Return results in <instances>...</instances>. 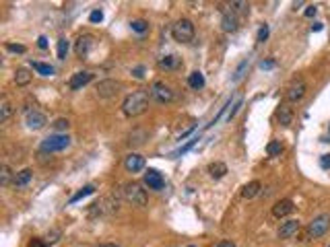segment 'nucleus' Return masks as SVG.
Wrapping results in <instances>:
<instances>
[{"mask_svg": "<svg viewBox=\"0 0 330 247\" xmlns=\"http://www.w3.org/2000/svg\"><path fill=\"white\" fill-rule=\"evenodd\" d=\"M97 247H118V245H114V243H101V245H97Z\"/></svg>", "mask_w": 330, "mask_h": 247, "instance_id": "de8ad7c7", "label": "nucleus"}, {"mask_svg": "<svg viewBox=\"0 0 330 247\" xmlns=\"http://www.w3.org/2000/svg\"><path fill=\"white\" fill-rule=\"evenodd\" d=\"M54 128H56V130H60V132H62V130H68V128H71V122L64 120V118H60V120H56V122H54Z\"/></svg>", "mask_w": 330, "mask_h": 247, "instance_id": "f704fd0d", "label": "nucleus"}, {"mask_svg": "<svg viewBox=\"0 0 330 247\" xmlns=\"http://www.w3.org/2000/svg\"><path fill=\"white\" fill-rule=\"evenodd\" d=\"M29 80H31V74H29L27 68H19V70L15 72V82H17L19 87H25Z\"/></svg>", "mask_w": 330, "mask_h": 247, "instance_id": "b1692460", "label": "nucleus"}, {"mask_svg": "<svg viewBox=\"0 0 330 247\" xmlns=\"http://www.w3.org/2000/svg\"><path fill=\"white\" fill-rule=\"evenodd\" d=\"M266 153H268V157H279V155L283 153V144H281L279 140L268 142V144H266Z\"/></svg>", "mask_w": 330, "mask_h": 247, "instance_id": "bb28decb", "label": "nucleus"}, {"mask_svg": "<svg viewBox=\"0 0 330 247\" xmlns=\"http://www.w3.org/2000/svg\"><path fill=\"white\" fill-rule=\"evenodd\" d=\"M38 45H40L42 49H46V47H48V37H46V35H42V37L38 39Z\"/></svg>", "mask_w": 330, "mask_h": 247, "instance_id": "79ce46f5", "label": "nucleus"}, {"mask_svg": "<svg viewBox=\"0 0 330 247\" xmlns=\"http://www.w3.org/2000/svg\"><path fill=\"white\" fill-rule=\"evenodd\" d=\"M316 12H318V8H316V6H307V8H305V16H314Z\"/></svg>", "mask_w": 330, "mask_h": 247, "instance_id": "37998d69", "label": "nucleus"}, {"mask_svg": "<svg viewBox=\"0 0 330 247\" xmlns=\"http://www.w3.org/2000/svg\"><path fill=\"white\" fill-rule=\"evenodd\" d=\"M68 144H71V138L66 134H52L42 140V153H58L68 148Z\"/></svg>", "mask_w": 330, "mask_h": 247, "instance_id": "39448f33", "label": "nucleus"}, {"mask_svg": "<svg viewBox=\"0 0 330 247\" xmlns=\"http://www.w3.org/2000/svg\"><path fill=\"white\" fill-rule=\"evenodd\" d=\"M31 68L33 70H38V74H42V76H52L54 74V68H52L50 64H44V62H31Z\"/></svg>", "mask_w": 330, "mask_h": 247, "instance_id": "5701e85b", "label": "nucleus"}, {"mask_svg": "<svg viewBox=\"0 0 330 247\" xmlns=\"http://www.w3.org/2000/svg\"><path fill=\"white\" fill-rule=\"evenodd\" d=\"M217 247H237V245H235V243H231V241H221Z\"/></svg>", "mask_w": 330, "mask_h": 247, "instance_id": "c03bdc74", "label": "nucleus"}, {"mask_svg": "<svg viewBox=\"0 0 330 247\" xmlns=\"http://www.w3.org/2000/svg\"><path fill=\"white\" fill-rule=\"evenodd\" d=\"M149 95L147 91L143 89H138L134 93H130L126 99H124V103H122V111L128 115V118H134V115H141L147 111L149 107Z\"/></svg>", "mask_w": 330, "mask_h": 247, "instance_id": "f257e3e1", "label": "nucleus"}, {"mask_svg": "<svg viewBox=\"0 0 330 247\" xmlns=\"http://www.w3.org/2000/svg\"><path fill=\"white\" fill-rule=\"evenodd\" d=\"M260 66H262V68H272L274 64H272V62H262V64H260Z\"/></svg>", "mask_w": 330, "mask_h": 247, "instance_id": "a18cd8bd", "label": "nucleus"}, {"mask_svg": "<svg viewBox=\"0 0 330 247\" xmlns=\"http://www.w3.org/2000/svg\"><path fill=\"white\" fill-rule=\"evenodd\" d=\"M145 184L149 186V190H163L165 179H163V175L157 169H149L145 173Z\"/></svg>", "mask_w": 330, "mask_h": 247, "instance_id": "9d476101", "label": "nucleus"}, {"mask_svg": "<svg viewBox=\"0 0 330 247\" xmlns=\"http://www.w3.org/2000/svg\"><path fill=\"white\" fill-rule=\"evenodd\" d=\"M221 25H223V31H227V33H233V31H237V27H239V21H237L235 12H233V10H227V12H223Z\"/></svg>", "mask_w": 330, "mask_h": 247, "instance_id": "f3484780", "label": "nucleus"}, {"mask_svg": "<svg viewBox=\"0 0 330 247\" xmlns=\"http://www.w3.org/2000/svg\"><path fill=\"white\" fill-rule=\"evenodd\" d=\"M124 167L128 173H138L145 169V157L136 155V153H130L126 159H124Z\"/></svg>", "mask_w": 330, "mask_h": 247, "instance_id": "1a4fd4ad", "label": "nucleus"}, {"mask_svg": "<svg viewBox=\"0 0 330 247\" xmlns=\"http://www.w3.org/2000/svg\"><path fill=\"white\" fill-rule=\"evenodd\" d=\"M89 21H91V23H101V21H103V12H101V10H93V12L89 14Z\"/></svg>", "mask_w": 330, "mask_h": 247, "instance_id": "c9c22d12", "label": "nucleus"}, {"mask_svg": "<svg viewBox=\"0 0 330 247\" xmlns=\"http://www.w3.org/2000/svg\"><path fill=\"white\" fill-rule=\"evenodd\" d=\"M25 122H27V128H31V130H42V128L48 124L46 115H44L42 111H29Z\"/></svg>", "mask_w": 330, "mask_h": 247, "instance_id": "4468645a", "label": "nucleus"}, {"mask_svg": "<svg viewBox=\"0 0 330 247\" xmlns=\"http://www.w3.org/2000/svg\"><path fill=\"white\" fill-rule=\"evenodd\" d=\"M122 194L132 206H147L149 198H147V192L143 190L141 184H124Z\"/></svg>", "mask_w": 330, "mask_h": 247, "instance_id": "20e7f679", "label": "nucleus"}, {"mask_svg": "<svg viewBox=\"0 0 330 247\" xmlns=\"http://www.w3.org/2000/svg\"><path fill=\"white\" fill-rule=\"evenodd\" d=\"M305 91H307L305 82H303V80H295L293 85L289 87V91H287V101H291V103H297L299 99H303Z\"/></svg>", "mask_w": 330, "mask_h": 247, "instance_id": "9b49d317", "label": "nucleus"}, {"mask_svg": "<svg viewBox=\"0 0 330 247\" xmlns=\"http://www.w3.org/2000/svg\"><path fill=\"white\" fill-rule=\"evenodd\" d=\"M190 247H194V245H190Z\"/></svg>", "mask_w": 330, "mask_h": 247, "instance_id": "09e8293b", "label": "nucleus"}, {"mask_svg": "<svg viewBox=\"0 0 330 247\" xmlns=\"http://www.w3.org/2000/svg\"><path fill=\"white\" fill-rule=\"evenodd\" d=\"M93 192H95V186H93V184H89V186H85L83 190H79V192H77V194H75V196L71 198V204H75V202H79V200H83V198H85V196H89V194H93Z\"/></svg>", "mask_w": 330, "mask_h": 247, "instance_id": "393cba45", "label": "nucleus"}, {"mask_svg": "<svg viewBox=\"0 0 330 247\" xmlns=\"http://www.w3.org/2000/svg\"><path fill=\"white\" fill-rule=\"evenodd\" d=\"M268 33H270V31H268V25H262V27L258 29V37H256V39H258L260 43L266 41V39H268Z\"/></svg>", "mask_w": 330, "mask_h": 247, "instance_id": "473e14b6", "label": "nucleus"}, {"mask_svg": "<svg viewBox=\"0 0 330 247\" xmlns=\"http://www.w3.org/2000/svg\"><path fill=\"white\" fill-rule=\"evenodd\" d=\"M328 229H330V214H320V217H316L307 225V237L309 239L322 237Z\"/></svg>", "mask_w": 330, "mask_h": 247, "instance_id": "423d86ee", "label": "nucleus"}, {"mask_svg": "<svg viewBox=\"0 0 330 247\" xmlns=\"http://www.w3.org/2000/svg\"><path fill=\"white\" fill-rule=\"evenodd\" d=\"M29 179H31V169H23V171H19V173H15L13 184H15L17 188H23V186L29 184Z\"/></svg>", "mask_w": 330, "mask_h": 247, "instance_id": "4be33fe9", "label": "nucleus"}, {"mask_svg": "<svg viewBox=\"0 0 330 247\" xmlns=\"http://www.w3.org/2000/svg\"><path fill=\"white\" fill-rule=\"evenodd\" d=\"M91 80H93V74H91L89 70H83V72H77V74H73L71 82H68V87H71L73 91H79V89H83L85 85H89Z\"/></svg>", "mask_w": 330, "mask_h": 247, "instance_id": "ddd939ff", "label": "nucleus"}, {"mask_svg": "<svg viewBox=\"0 0 330 247\" xmlns=\"http://www.w3.org/2000/svg\"><path fill=\"white\" fill-rule=\"evenodd\" d=\"M225 173H227V165L225 163L217 161V163L208 165V175H211L213 179H221V177H225Z\"/></svg>", "mask_w": 330, "mask_h": 247, "instance_id": "6ab92c4d", "label": "nucleus"}, {"mask_svg": "<svg viewBox=\"0 0 330 247\" xmlns=\"http://www.w3.org/2000/svg\"><path fill=\"white\" fill-rule=\"evenodd\" d=\"M246 66H248V60H244V62L239 64V68L235 70V76H233V80H235V82H237L241 76H244V68H246Z\"/></svg>", "mask_w": 330, "mask_h": 247, "instance_id": "e433bc0d", "label": "nucleus"}, {"mask_svg": "<svg viewBox=\"0 0 330 247\" xmlns=\"http://www.w3.org/2000/svg\"><path fill=\"white\" fill-rule=\"evenodd\" d=\"M0 184L5 188L11 184V167L9 165H3V167H0Z\"/></svg>", "mask_w": 330, "mask_h": 247, "instance_id": "c85d7f7f", "label": "nucleus"}, {"mask_svg": "<svg viewBox=\"0 0 330 247\" xmlns=\"http://www.w3.org/2000/svg\"><path fill=\"white\" fill-rule=\"evenodd\" d=\"M7 49L15 54H25V45H19V43H7Z\"/></svg>", "mask_w": 330, "mask_h": 247, "instance_id": "72a5a7b5", "label": "nucleus"}, {"mask_svg": "<svg viewBox=\"0 0 330 247\" xmlns=\"http://www.w3.org/2000/svg\"><path fill=\"white\" fill-rule=\"evenodd\" d=\"M276 118H279V124H281V126H291V122H293V111H291V107L281 105L279 111H276Z\"/></svg>", "mask_w": 330, "mask_h": 247, "instance_id": "aec40b11", "label": "nucleus"}, {"mask_svg": "<svg viewBox=\"0 0 330 247\" xmlns=\"http://www.w3.org/2000/svg\"><path fill=\"white\" fill-rule=\"evenodd\" d=\"M188 85H190V89H194V91H200V89L204 87V76H202V72L194 70L192 74L188 76Z\"/></svg>", "mask_w": 330, "mask_h": 247, "instance_id": "412c9836", "label": "nucleus"}, {"mask_svg": "<svg viewBox=\"0 0 330 247\" xmlns=\"http://www.w3.org/2000/svg\"><path fill=\"white\" fill-rule=\"evenodd\" d=\"M118 198L112 194V196H106L101 198V200H97L95 204H91L89 208V217L91 219H97V217H110V214L118 212Z\"/></svg>", "mask_w": 330, "mask_h": 247, "instance_id": "f03ea898", "label": "nucleus"}, {"mask_svg": "<svg viewBox=\"0 0 330 247\" xmlns=\"http://www.w3.org/2000/svg\"><path fill=\"white\" fill-rule=\"evenodd\" d=\"M260 188H262V184L260 181H250V184L244 186V190H241V198H246V200H252V198H256L260 194Z\"/></svg>", "mask_w": 330, "mask_h": 247, "instance_id": "a211bd4d", "label": "nucleus"}, {"mask_svg": "<svg viewBox=\"0 0 330 247\" xmlns=\"http://www.w3.org/2000/svg\"><path fill=\"white\" fill-rule=\"evenodd\" d=\"M171 35L180 43H188L194 39V23L190 19H180L176 25L171 27Z\"/></svg>", "mask_w": 330, "mask_h": 247, "instance_id": "7ed1b4c3", "label": "nucleus"}, {"mask_svg": "<svg viewBox=\"0 0 330 247\" xmlns=\"http://www.w3.org/2000/svg\"><path fill=\"white\" fill-rule=\"evenodd\" d=\"M11 113H13V107H11V103L7 101V99H3V103H0V122H9V118H11Z\"/></svg>", "mask_w": 330, "mask_h": 247, "instance_id": "a878e982", "label": "nucleus"}, {"mask_svg": "<svg viewBox=\"0 0 330 247\" xmlns=\"http://www.w3.org/2000/svg\"><path fill=\"white\" fill-rule=\"evenodd\" d=\"M68 47H71V45H68V39H58V58L60 60H64L66 58V54H68Z\"/></svg>", "mask_w": 330, "mask_h": 247, "instance_id": "2f4dec72", "label": "nucleus"}, {"mask_svg": "<svg viewBox=\"0 0 330 247\" xmlns=\"http://www.w3.org/2000/svg\"><path fill=\"white\" fill-rule=\"evenodd\" d=\"M320 163H322L324 169H328V167H330V155H324V157L320 159Z\"/></svg>", "mask_w": 330, "mask_h": 247, "instance_id": "a19ab883", "label": "nucleus"}, {"mask_svg": "<svg viewBox=\"0 0 330 247\" xmlns=\"http://www.w3.org/2000/svg\"><path fill=\"white\" fill-rule=\"evenodd\" d=\"M196 142H198V136H196V138H192V140H188V144H184L182 148H178V151H173L169 157H171V159H176V157H182V155H186V153H188L190 148H192Z\"/></svg>", "mask_w": 330, "mask_h": 247, "instance_id": "cd10ccee", "label": "nucleus"}, {"mask_svg": "<svg viewBox=\"0 0 330 247\" xmlns=\"http://www.w3.org/2000/svg\"><path fill=\"white\" fill-rule=\"evenodd\" d=\"M27 247H46V243H44L42 239H31V243H29Z\"/></svg>", "mask_w": 330, "mask_h": 247, "instance_id": "ea45409f", "label": "nucleus"}, {"mask_svg": "<svg viewBox=\"0 0 330 247\" xmlns=\"http://www.w3.org/2000/svg\"><path fill=\"white\" fill-rule=\"evenodd\" d=\"M159 66H161V68H176V66H178V58L176 56H165V58L159 60Z\"/></svg>", "mask_w": 330, "mask_h": 247, "instance_id": "c756f323", "label": "nucleus"}, {"mask_svg": "<svg viewBox=\"0 0 330 247\" xmlns=\"http://www.w3.org/2000/svg\"><path fill=\"white\" fill-rule=\"evenodd\" d=\"M120 89H122V85H120L118 80L108 78V80H101L99 85H97V95H99V97H103V99H108V97L118 95V91H120Z\"/></svg>", "mask_w": 330, "mask_h": 247, "instance_id": "6e6552de", "label": "nucleus"}, {"mask_svg": "<svg viewBox=\"0 0 330 247\" xmlns=\"http://www.w3.org/2000/svg\"><path fill=\"white\" fill-rule=\"evenodd\" d=\"M299 229H301V223H299V221H295V219L283 223L281 229H279V239H291L293 235H297V233H299Z\"/></svg>", "mask_w": 330, "mask_h": 247, "instance_id": "f8f14e48", "label": "nucleus"}, {"mask_svg": "<svg viewBox=\"0 0 330 247\" xmlns=\"http://www.w3.org/2000/svg\"><path fill=\"white\" fill-rule=\"evenodd\" d=\"M151 97L155 99L157 103H171L173 101V91L165 85V82L157 80V82H153V87H151Z\"/></svg>", "mask_w": 330, "mask_h": 247, "instance_id": "0eeeda50", "label": "nucleus"}, {"mask_svg": "<svg viewBox=\"0 0 330 247\" xmlns=\"http://www.w3.org/2000/svg\"><path fill=\"white\" fill-rule=\"evenodd\" d=\"M311 29H314V31H320V29H322V23H316V25H311Z\"/></svg>", "mask_w": 330, "mask_h": 247, "instance_id": "49530a36", "label": "nucleus"}, {"mask_svg": "<svg viewBox=\"0 0 330 247\" xmlns=\"http://www.w3.org/2000/svg\"><path fill=\"white\" fill-rule=\"evenodd\" d=\"M293 210H295V206H293L291 200H287V198H285V200H279V202H276V204L272 206V214H274L276 219L287 217V214H291Z\"/></svg>", "mask_w": 330, "mask_h": 247, "instance_id": "dca6fc26", "label": "nucleus"}, {"mask_svg": "<svg viewBox=\"0 0 330 247\" xmlns=\"http://www.w3.org/2000/svg\"><path fill=\"white\" fill-rule=\"evenodd\" d=\"M132 74H134L136 78H143V76H145V68H143V66H138V68L132 70Z\"/></svg>", "mask_w": 330, "mask_h": 247, "instance_id": "58836bf2", "label": "nucleus"}, {"mask_svg": "<svg viewBox=\"0 0 330 247\" xmlns=\"http://www.w3.org/2000/svg\"><path fill=\"white\" fill-rule=\"evenodd\" d=\"M239 107H241V99H237V101H235V105H233V109H231V113L227 115V120H231V118H233V115L237 113V109H239Z\"/></svg>", "mask_w": 330, "mask_h": 247, "instance_id": "4c0bfd02", "label": "nucleus"}, {"mask_svg": "<svg viewBox=\"0 0 330 247\" xmlns=\"http://www.w3.org/2000/svg\"><path fill=\"white\" fill-rule=\"evenodd\" d=\"M130 27H132V31H136V33H145V31L149 29V23L143 21V19H136V21L130 23Z\"/></svg>", "mask_w": 330, "mask_h": 247, "instance_id": "7c9ffc66", "label": "nucleus"}, {"mask_svg": "<svg viewBox=\"0 0 330 247\" xmlns=\"http://www.w3.org/2000/svg\"><path fill=\"white\" fill-rule=\"evenodd\" d=\"M91 45H93V37H91V35H81V37L77 39V43H75L77 56H79V58H85L87 54H89Z\"/></svg>", "mask_w": 330, "mask_h": 247, "instance_id": "2eb2a0df", "label": "nucleus"}]
</instances>
